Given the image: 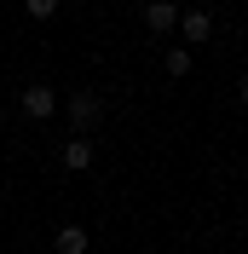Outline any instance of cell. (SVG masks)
<instances>
[{
  "instance_id": "obj_4",
  "label": "cell",
  "mask_w": 248,
  "mask_h": 254,
  "mask_svg": "<svg viewBox=\"0 0 248 254\" xmlns=\"http://www.w3.org/2000/svg\"><path fill=\"white\" fill-rule=\"evenodd\" d=\"M87 243H93V237H87L81 225H58V237H52V249H58V254H87Z\"/></svg>"
},
{
  "instance_id": "obj_7",
  "label": "cell",
  "mask_w": 248,
  "mask_h": 254,
  "mask_svg": "<svg viewBox=\"0 0 248 254\" xmlns=\"http://www.w3.org/2000/svg\"><path fill=\"white\" fill-rule=\"evenodd\" d=\"M168 75H190V52H185V47L168 52Z\"/></svg>"
},
{
  "instance_id": "obj_5",
  "label": "cell",
  "mask_w": 248,
  "mask_h": 254,
  "mask_svg": "<svg viewBox=\"0 0 248 254\" xmlns=\"http://www.w3.org/2000/svg\"><path fill=\"white\" fill-rule=\"evenodd\" d=\"M63 168H69V174H87V168H93V144L69 139V144H63Z\"/></svg>"
},
{
  "instance_id": "obj_2",
  "label": "cell",
  "mask_w": 248,
  "mask_h": 254,
  "mask_svg": "<svg viewBox=\"0 0 248 254\" xmlns=\"http://www.w3.org/2000/svg\"><path fill=\"white\" fill-rule=\"evenodd\" d=\"M63 116H69V127H75V133H93V127L104 122V98H98V93H75Z\"/></svg>"
},
{
  "instance_id": "obj_8",
  "label": "cell",
  "mask_w": 248,
  "mask_h": 254,
  "mask_svg": "<svg viewBox=\"0 0 248 254\" xmlns=\"http://www.w3.org/2000/svg\"><path fill=\"white\" fill-rule=\"evenodd\" d=\"M237 98H243V104H248V75H243V81H237Z\"/></svg>"
},
{
  "instance_id": "obj_6",
  "label": "cell",
  "mask_w": 248,
  "mask_h": 254,
  "mask_svg": "<svg viewBox=\"0 0 248 254\" xmlns=\"http://www.w3.org/2000/svg\"><path fill=\"white\" fill-rule=\"evenodd\" d=\"M144 23H150L156 35H162V29H173V23H179V6H168V0H156V6H144Z\"/></svg>"
},
{
  "instance_id": "obj_1",
  "label": "cell",
  "mask_w": 248,
  "mask_h": 254,
  "mask_svg": "<svg viewBox=\"0 0 248 254\" xmlns=\"http://www.w3.org/2000/svg\"><path fill=\"white\" fill-rule=\"evenodd\" d=\"M17 110L29 116V122H52V116H58V93H52L47 81H29V87L17 93Z\"/></svg>"
},
{
  "instance_id": "obj_3",
  "label": "cell",
  "mask_w": 248,
  "mask_h": 254,
  "mask_svg": "<svg viewBox=\"0 0 248 254\" xmlns=\"http://www.w3.org/2000/svg\"><path fill=\"white\" fill-rule=\"evenodd\" d=\"M179 35H185V52L202 47V41L214 35V17H208V12H179Z\"/></svg>"
}]
</instances>
